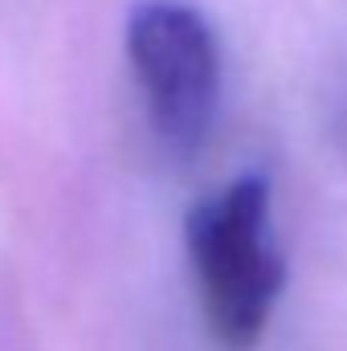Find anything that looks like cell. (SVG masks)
I'll return each instance as SVG.
<instances>
[{
  "label": "cell",
  "mask_w": 347,
  "mask_h": 351,
  "mask_svg": "<svg viewBox=\"0 0 347 351\" xmlns=\"http://www.w3.org/2000/svg\"><path fill=\"white\" fill-rule=\"evenodd\" d=\"M127 53L160 139L172 147L204 143L221 98V53L208 21L180 0H152L127 25Z\"/></svg>",
  "instance_id": "2"
},
{
  "label": "cell",
  "mask_w": 347,
  "mask_h": 351,
  "mask_svg": "<svg viewBox=\"0 0 347 351\" xmlns=\"http://www.w3.org/2000/svg\"><path fill=\"white\" fill-rule=\"evenodd\" d=\"M188 258L213 335L233 351L254 348L282 290V258L270 241V180L246 176L196 204Z\"/></svg>",
  "instance_id": "1"
}]
</instances>
